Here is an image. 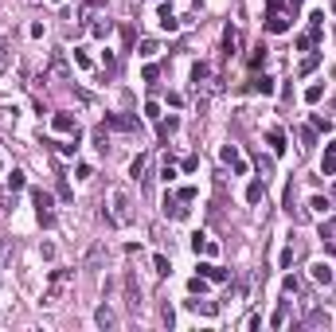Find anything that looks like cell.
<instances>
[{
	"label": "cell",
	"instance_id": "cell-32",
	"mask_svg": "<svg viewBox=\"0 0 336 332\" xmlns=\"http://www.w3.org/2000/svg\"><path fill=\"white\" fill-rule=\"evenodd\" d=\"M145 117H153V121H161V106H157V102H149V106H145Z\"/></svg>",
	"mask_w": 336,
	"mask_h": 332
},
{
	"label": "cell",
	"instance_id": "cell-22",
	"mask_svg": "<svg viewBox=\"0 0 336 332\" xmlns=\"http://www.w3.org/2000/svg\"><path fill=\"white\" fill-rule=\"evenodd\" d=\"M285 293H305V285H301V277H285Z\"/></svg>",
	"mask_w": 336,
	"mask_h": 332
},
{
	"label": "cell",
	"instance_id": "cell-2",
	"mask_svg": "<svg viewBox=\"0 0 336 332\" xmlns=\"http://www.w3.org/2000/svg\"><path fill=\"white\" fill-rule=\"evenodd\" d=\"M266 32H289V16H285V8H281V0H270V12H266Z\"/></svg>",
	"mask_w": 336,
	"mask_h": 332
},
{
	"label": "cell",
	"instance_id": "cell-19",
	"mask_svg": "<svg viewBox=\"0 0 336 332\" xmlns=\"http://www.w3.org/2000/svg\"><path fill=\"white\" fill-rule=\"evenodd\" d=\"M176 129H180V121H176V117H165V121H161V137H172V133H176Z\"/></svg>",
	"mask_w": 336,
	"mask_h": 332
},
{
	"label": "cell",
	"instance_id": "cell-15",
	"mask_svg": "<svg viewBox=\"0 0 336 332\" xmlns=\"http://www.w3.org/2000/svg\"><path fill=\"white\" fill-rule=\"evenodd\" d=\"M188 305H192L196 313H203V317H215V313H219V305H215V301H188Z\"/></svg>",
	"mask_w": 336,
	"mask_h": 332
},
{
	"label": "cell",
	"instance_id": "cell-20",
	"mask_svg": "<svg viewBox=\"0 0 336 332\" xmlns=\"http://www.w3.org/2000/svg\"><path fill=\"white\" fill-rule=\"evenodd\" d=\"M223 47H227V55H231V51L238 47V32H235V28H227V35H223Z\"/></svg>",
	"mask_w": 336,
	"mask_h": 332
},
{
	"label": "cell",
	"instance_id": "cell-11",
	"mask_svg": "<svg viewBox=\"0 0 336 332\" xmlns=\"http://www.w3.org/2000/svg\"><path fill=\"white\" fill-rule=\"evenodd\" d=\"M321 242H325L329 250H336V219H329L325 227H321Z\"/></svg>",
	"mask_w": 336,
	"mask_h": 332
},
{
	"label": "cell",
	"instance_id": "cell-16",
	"mask_svg": "<svg viewBox=\"0 0 336 332\" xmlns=\"http://www.w3.org/2000/svg\"><path fill=\"white\" fill-rule=\"evenodd\" d=\"M200 270H203V277H211V281H227V270H223V266H211V262H203Z\"/></svg>",
	"mask_w": 336,
	"mask_h": 332
},
{
	"label": "cell",
	"instance_id": "cell-5",
	"mask_svg": "<svg viewBox=\"0 0 336 332\" xmlns=\"http://www.w3.org/2000/svg\"><path fill=\"white\" fill-rule=\"evenodd\" d=\"M106 125H113V129H121V133H129V129H137V117H121V113H106Z\"/></svg>",
	"mask_w": 336,
	"mask_h": 332
},
{
	"label": "cell",
	"instance_id": "cell-21",
	"mask_svg": "<svg viewBox=\"0 0 336 332\" xmlns=\"http://www.w3.org/2000/svg\"><path fill=\"white\" fill-rule=\"evenodd\" d=\"M145 165H149V157H137V161L129 165V176H133V180H141V172H145Z\"/></svg>",
	"mask_w": 336,
	"mask_h": 332
},
{
	"label": "cell",
	"instance_id": "cell-29",
	"mask_svg": "<svg viewBox=\"0 0 336 332\" xmlns=\"http://www.w3.org/2000/svg\"><path fill=\"white\" fill-rule=\"evenodd\" d=\"M157 51H161V47H157L153 39H145V43H141V55H145V59H153V55H157Z\"/></svg>",
	"mask_w": 336,
	"mask_h": 332
},
{
	"label": "cell",
	"instance_id": "cell-7",
	"mask_svg": "<svg viewBox=\"0 0 336 332\" xmlns=\"http://www.w3.org/2000/svg\"><path fill=\"white\" fill-rule=\"evenodd\" d=\"M250 90H254V94H274V78H270V74H254V78H250Z\"/></svg>",
	"mask_w": 336,
	"mask_h": 332
},
{
	"label": "cell",
	"instance_id": "cell-34",
	"mask_svg": "<svg viewBox=\"0 0 336 332\" xmlns=\"http://www.w3.org/2000/svg\"><path fill=\"white\" fill-rule=\"evenodd\" d=\"M82 4H86V8H102L106 0H82Z\"/></svg>",
	"mask_w": 336,
	"mask_h": 332
},
{
	"label": "cell",
	"instance_id": "cell-13",
	"mask_svg": "<svg viewBox=\"0 0 336 332\" xmlns=\"http://www.w3.org/2000/svg\"><path fill=\"white\" fill-rule=\"evenodd\" d=\"M223 161H227V165H235V172H246V165H242V157H238L235 145H227V149H223Z\"/></svg>",
	"mask_w": 336,
	"mask_h": 332
},
{
	"label": "cell",
	"instance_id": "cell-33",
	"mask_svg": "<svg viewBox=\"0 0 336 332\" xmlns=\"http://www.w3.org/2000/svg\"><path fill=\"white\" fill-rule=\"evenodd\" d=\"M313 125H317V129H333V121H329V117H321V113H313Z\"/></svg>",
	"mask_w": 336,
	"mask_h": 332
},
{
	"label": "cell",
	"instance_id": "cell-1",
	"mask_svg": "<svg viewBox=\"0 0 336 332\" xmlns=\"http://www.w3.org/2000/svg\"><path fill=\"white\" fill-rule=\"evenodd\" d=\"M106 219L113 227H129L133 223V196H129V188H110L106 192Z\"/></svg>",
	"mask_w": 336,
	"mask_h": 332
},
{
	"label": "cell",
	"instance_id": "cell-17",
	"mask_svg": "<svg viewBox=\"0 0 336 332\" xmlns=\"http://www.w3.org/2000/svg\"><path fill=\"white\" fill-rule=\"evenodd\" d=\"M266 141H270V149H274V153H285V133H281V129H270V137H266Z\"/></svg>",
	"mask_w": 336,
	"mask_h": 332
},
{
	"label": "cell",
	"instance_id": "cell-4",
	"mask_svg": "<svg viewBox=\"0 0 336 332\" xmlns=\"http://www.w3.org/2000/svg\"><path fill=\"white\" fill-rule=\"evenodd\" d=\"M70 277H74V270H55V274H51V289H47V301H51V305L59 301V293H63V285H67Z\"/></svg>",
	"mask_w": 336,
	"mask_h": 332
},
{
	"label": "cell",
	"instance_id": "cell-35",
	"mask_svg": "<svg viewBox=\"0 0 336 332\" xmlns=\"http://www.w3.org/2000/svg\"><path fill=\"white\" fill-rule=\"evenodd\" d=\"M0 168H4V161H0Z\"/></svg>",
	"mask_w": 336,
	"mask_h": 332
},
{
	"label": "cell",
	"instance_id": "cell-3",
	"mask_svg": "<svg viewBox=\"0 0 336 332\" xmlns=\"http://www.w3.org/2000/svg\"><path fill=\"white\" fill-rule=\"evenodd\" d=\"M32 199H35V215H39V223H43V227H51V223H55V211H51V196H47L43 188H35V192H32Z\"/></svg>",
	"mask_w": 336,
	"mask_h": 332
},
{
	"label": "cell",
	"instance_id": "cell-28",
	"mask_svg": "<svg viewBox=\"0 0 336 332\" xmlns=\"http://www.w3.org/2000/svg\"><path fill=\"white\" fill-rule=\"evenodd\" d=\"M309 207H313V211H321V215H325V211H329V199H325V196H313V203H309Z\"/></svg>",
	"mask_w": 336,
	"mask_h": 332
},
{
	"label": "cell",
	"instance_id": "cell-27",
	"mask_svg": "<svg viewBox=\"0 0 336 332\" xmlns=\"http://www.w3.org/2000/svg\"><path fill=\"white\" fill-rule=\"evenodd\" d=\"M8 188H12V192H16V188H24V172H20V168L8 176Z\"/></svg>",
	"mask_w": 336,
	"mask_h": 332
},
{
	"label": "cell",
	"instance_id": "cell-9",
	"mask_svg": "<svg viewBox=\"0 0 336 332\" xmlns=\"http://www.w3.org/2000/svg\"><path fill=\"white\" fill-rule=\"evenodd\" d=\"M333 266H329V262H317V266H313V281H321V285H333Z\"/></svg>",
	"mask_w": 336,
	"mask_h": 332
},
{
	"label": "cell",
	"instance_id": "cell-18",
	"mask_svg": "<svg viewBox=\"0 0 336 332\" xmlns=\"http://www.w3.org/2000/svg\"><path fill=\"white\" fill-rule=\"evenodd\" d=\"M161 28H165V32H176V28H180V24H176V16H172V8H161Z\"/></svg>",
	"mask_w": 336,
	"mask_h": 332
},
{
	"label": "cell",
	"instance_id": "cell-26",
	"mask_svg": "<svg viewBox=\"0 0 336 332\" xmlns=\"http://www.w3.org/2000/svg\"><path fill=\"white\" fill-rule=\"evenodd\" d=\"M321 172H325V176H333V172H336V153H329V157L321 161Z\"/></svg>",
	"mask_w": 336,
	"mask_h": 332
},
{
	"label": "cell",
	"instance_id": "cell-12",
	"mask_svg": "<svg viewBox=\"0 0 336 332\" xmlns=\"http://www.w3.org/2000/svg\"><path fill=\"white\" fill-rule=\"evenodd\" d=\"M94 321H98L102 329H113V325H117V317H113V309H110V305H102V309L94 313Z\"/></svg>",
	"mask_w": 336,
	"mask_h": 332
},
{
	"label": "cell",
	"instance_id": "cell-24",
	"mask_svg": "<svg viewBox=\"0 0 336 332\" xmlns=\"http://www.w3.org/2000/svg\"><path fill=\"white\" fill-rule=\"evenodd\" d=\"M321 94H325V86L317 82V86H309V90H305V102H321Z\"/></svg>",
	"mask_w": 336,
	"mask_h": 332
},
{
	"label": "cell",
	"instance_id": "cell-25",
	"mask_svg": "<svg viewBox=\"0 0 336 332\" xmlns=\"http://www.w3.org/2000/svg\"><path fill=\"white\" fill-rule=\"evenodd\" d=\"M102 254H106V246H102V242H98V246H94V250H90V258H86V266H98V262H102Z\"/></svg>",
	"mask_w": 336,
	"mask_h": 332
},
{
	"label": "cell",
	"instance_id": "cell-8",
	"mask_svg": "<svg viewBox=\"0 0 336 332\" xmlns=\"http://www.w3.org/2000/svg\"><path fill=\"white\" fill-rule=\"evenodd\" d=\"M165 215H172V219L188 215V207H180V196H165Z\"/></svg>",
	"mask_w": 336,
	"mask_h": 332
},
{
	"label": "cell",
	"instance_id": "cell-6",
	"mask_svg": "<svg viewBox=\"0 0 336 332\" xmlns=\"http://www.w3.org/2000/svg\"><path fill=\"white\" fill-rule=\"evenodd\" d=\"M55 129H59V133H70V137H78V121H74L70 113H55Z\"/></svg>",
	"mask_w": 336,
	"mask_h": 332
},
{
	"label": "cell",
	"instance_id": "cell-31",
	"mask_svg": "<svg viewBox=\"0 0 336 332\" xmlns=\"http://www.w3.org/2000/svg\"><path fill=\"white\" fill-rule=\"evenodd\" d=\"M285 317H289V305H281L278 313H274V329H281V325H285Z\"/></svg>",
	"mask_w": 336,
	"mask_h": 332
},
{
	"label": "cell",
	"instance_id": "cell-10",
	"mask_svg": "<svg viewBox=\"0 0 336 332\" xmlns=\"http://www.w3.org/2000/svg\"><path fill=\"white\" fill-rule=\"evenodd\" d=\"M207 78H211V66H207V63H196V66H192V82H196V90L207 86Z\"/></svg>",
	"mask_w": 336,
	"mask_h": 332
},
{
	"label": "cell",
	"instance_id": "cell-23",
	"mask_svg": "<svg viewBox=\"0 0 336 332\" xmlns=\"http://www.w3.org/2000/svg\"><path fill=\"white\" fill-rule=\"evenodd\" d=\"M262 63H266V47H262V43H258V47H254V51H250V66H262Z\"/></svg>",
	"mask_w": 336,
	"mask_h": 332
},
{
	"label": "cell",
	"instance_id": "cell-14",
	"mask_svg": "<svg viewBox=\"0 0 336 332\" xmlns=\"http://www.w3.org/2000/svg\"><path fill=\"white\" fill-rule=\"evenodd\" d=\"M246 199H250V203H262V199H266V184H258V180H254V184L246 188Z\"/></svg>",
	"mask_w": 336,
	"mask_h": 332
},
{
	"label": "cell",
	"instance_id": "cell-30",
	"mask_svg": "<svg viewBox=\"0 0 336 332\" xmlns=\"http://www.w3.org/2000/svg\"><path fill=\"white\" fill-rule=\"evenodd\" d=\"M153 266H157V274H168V270H172V266H168V258H165V254H157V258H153Z\"/></svg>",
	"mask_w": 336,
	"mask_h": 332
}]
</instances>
